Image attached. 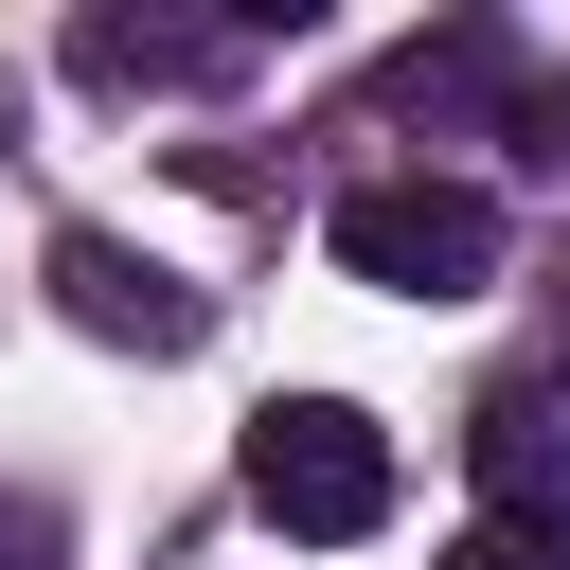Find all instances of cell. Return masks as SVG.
Instances as JSON below:
<instances>
[{"mask_svg": "<svg viewBox=\"0 0 570 570\" xmlns=\"http://www.w3.org/2000/svg\"><path fill=\"white\" fill-rule=\"evenodd\" d=\"M321 232H338V267L392 285V303H481V285H499V196H481V178H356Z\"/></svg>", "mask_w": 570, "mask_h": 570, "instance_id": "cell-2", "label": "cell"}, {"mask_svg": "<svg viewBox=\"0 0 570 570\" xmlns=\"http://www.w3.org/2000/svg\"><path fill=\"white\" fill-rule=\"evenodd\" d=\"M53 303H71L89 338H125V356H196V321H214V303H196L178 267H142L125 232H53Z\"/></svg>", "mask_w": 570, "mask_h": 570, "instance_id": "cell-3", "label": "cell"}, {"mask_svg": "<svg viewBox=\"0 0 570 570\" xmlns=\"http://www.w3.org/2000/svg\"><path fill=\"white\" fill-rule=\"evenodd\" d=\"M374 107H410V125H428V107H499V36H410Z\"/></svg>", "mask_w": 570, "mask_h": 570, "instance_id": "cell-6", "label": "cell"}, {"mask_svg": "<svg viewBox=\"0 0 570 570\" xmlns=\"http://www.w3.org/2000/svg\"><path fill=\"white\" fill-rule=\"evenodd\" d=\"M517 125H534V160H570V71H552V89H517Z\"/></svg>", "mask_w": 570, "mask_h": 570, "instance_id": "cell-8", "label": "cell"}, {"mask_svg": "<svg viewBox=\"0 0 570 570\" xmlns=\"http://www.w3.org/2000/svg\"><path fill=\"white\" fill-rule=\"evenodd\" d=\"M232 53H249L232 18H125V0L71 18V71H89V89H214Z\"/></svg>", "mask_w": 570, "mask_h": 570, "instance_id": "cell-5", "label": "cell"}, {"mask_svg": "<svg viewBox=\"0 0 570 570\" xmlns=\"http://www.w3.org/2000/svg\"><path fill=\"white\" fill-rule=\"evenodd\" d=\"M249 517L267 534H374L392 517V428L356 410V392H285V410H249Z\"/></svg>", "mask_w": 570, "mask_h": 570, "instance_id": "cell-1", "label": "cell"}, {"mask_svg": "<svg viewBox=\"0 0 570 570\" xmlns=\"http://www.w3.org/2000/svg\"><path fill=\"white\" fill-rule=\"evenodd\" d=\"M428 570H570V517H481V534H445Z\"/></svg>", "mask_w": 570, "mask_h": 570, "instance_id": "cell-7", "label": "cell"}, {"mask_svg": "<svg viewBox=\"0 0 570 570\" xmlns=\"http://www.w3.org/2000/svg\"><path fill=\"white\" fill-rule=\"evenodd\" d=\"M463 463H481L499 517H570V374H499L463 410Z\"/></svg>", "mask_w": 570, "mask_h": 570, "instance_id": "cell-4", "label": "cell"}]
</instances>
